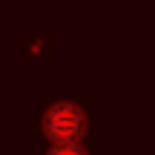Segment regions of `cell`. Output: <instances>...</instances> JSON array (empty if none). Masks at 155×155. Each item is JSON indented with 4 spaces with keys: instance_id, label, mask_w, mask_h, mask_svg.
Listing matches in <instances>:
<instances>
[{
    "instance_id": "1",
    "label": "cell",
    "mask_w": 155,
    "mask_h": 155,
    "mask_svg": "<svg viewBox=\"0 0 155 155\" xmlns=\"http://www.w3.org/2000/svg\"><path fill=\"white\" fill-rule=\"evenodd\" d=\"M81 127H83L81 112L72 109V106H66V104L55 106V109L49 112V118H46V129H49V135L58 138V141H75L78 132H81Z\"/></svg>"
},
{
    "instance_id": "2",
    "label": "cell",
    "mask_w": 155,
    "mask_h": 155,
    "mask_svg": "<svg viewBox=\"0 0 155 155\" xmlns=\"http://www.w3.org/2000/svg\"><path fill=\"white\" fill-rule=\"evenodd\" d=\"M52 155H83V152L78 150V147L72 144V141H63V144L58 147V150H52Z\"/></svg>"
}]
</instances>
